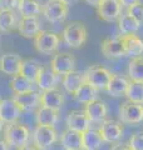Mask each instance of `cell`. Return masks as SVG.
Listing matches in <instances>:
<instances>
[{
    "label": "cell",
    "mask_w": 143,
    "mask_h": 150,
    "mask_svg": "<svg viewBox=\"0 0 143 150\" xmlns=\"http://www.w3.org/2000/svg\"><path fill=\"white\" fill-rule=\"evenodd\" d=\"M60 36L54 31L40 30L34 38V48L38 53L50 55L60 46Z\"/></svg>",
    "instance_id": "obj_3"
},
{
    "label": "cell",
    "mask_w": 143,
    "mask_h": 150,
    "mask_svg": "<svg viewBox=\"0 0 143 150\" xmlns=\"http://www.w3.org/2000/svg\"><path fill=\"white\" fill-rule=\"evenodd\" d=\"M13 100L23 111H31L41 105V93L31 90L21 94H15L13 96Z\"/></svg>",
    "instance_id": "obj_12"
},
{
    "label": "cell",
    "mask_w": 143,
    "mask_h": 150,
    "mask_svg": "<svg viewBox=\"0 0 143 150\" xmlns=\"http://www.w3.org/2000/svg\"><path fill=\"white\" fill-rule=\"evenodd\" d=\"M83 83L84 74L82 71H77V70L63 75V79H61V85L65 89V91L69 94H74Z\"/></svg>",
    "instance_id": "obj_27"
},
{
    "label": "cell",
    "mask_w": 143,
    "mask_h": 150,
    "mask_svg": "<svg viewBox=\"0 0 143 150\" xmlns=\"http://www.w3.org/2000/svg\"><path fill=\"white\" fill-rule=\"evenodd\" d=\"M127 13L129 14L131 16L134 18L141 25H143V4L141 1L133 4V5H131V6H128Z\"/></svg>",
    "instance_id": "obj_34"
},
{
    "label": "cell",
    "mask_w": 143,
    "mask_h": 150,
    "mask_svg": "<svg viewBox=\"0 0 143 150\" xmlns=\"http://www.w3.org/2000/svg\"><path fill=\"white\" fill-rule=\"evenodd\" d=\"M66 126L68 129L75 130L78 133H84L85 130L90 129L92 121L89 120L84 110H73L66 116Z\"/></svg>",
    "instance_id": "obj_16"
},
{
    "label": "cell",
    "mask_w": 143,
    "mask_h": 150,
    "mask_svg": "<svg viewBox=\"0 0 143 150\" xmlns=\"http://www.w3.org/2000/svg\"><path fill=\"white\" fill-rule=\"evenodd\" d=\"M15 28H18V23L14 10L6 8H0V31L10 33Z\"/></svg>",
    "instance_id": "obj_28"
},
{
    "label": "cell",
    "mask_w": 143,
    "mask_h": 150,
    "mask_svg": "<svg viewBox=\"0 0 143 150\" xmlns=\"http://www.w3.org/2000/svg\"><path fill=\"white\" fill-rule=\"evenodd\" d=\"M60 1H61V3H64L65 5H68V6H69V5H72V4H74L75 1H77V0H60Z\"/></svg>",
    "instance_id": "obj_42"
},
{
    "label": "cell",
    "mask_w": 143,
    "mask_h": 150,
    "mask_svg": "<svg viewBox=\"0 0 143 150\" xmlns=\"http://www.w3.org/2000/svg\"><path fill=\"white\" fill-rule=\"evenodd\" d=\"M18 150H40V149H38L35 145H29V144H26V145H24V146L18 148Z\"/></svg>",
    "instance_id": "obj_40"
},
{
    "label": "cell",
    "mask_w": 143,
    "mask_h": 150,
    "mask_svg": "<svg viewBox=\"0 0 143 150\" xmlns=\"http://www.w3.org/2000/svg\"><path fill=\"white\" fill-rule=\"evenodd\" d=\"M33 145H35L40 150H49L55 144L58 139V134L54 126L46 125H36L31 135Z\"/></svg>",
    "instance_id": "obj_4"
},
{
    "label": "cell",
    "mask_w": 143,
    "mask_h": 150,
    "mask_svg": "<svg viewBox=\"0 0 143 150\" xmlns=\"http://www.w3.org/2000/svg\"><path fill=\"white\" fill-rule=\"evenodd\" d=\"M61 39L69 48L79 49L85 45L88 40V30L82 21H70L61 33Z\"/></svg>",
    "instance_id": "obj_1"
},
{
    "label": "cell",
    "mask_w": 143,
    "mask_h": 150,
    "mask_svg": "<svg viewBox=\"0 0 143 150\" xmlns=\"http://www.w3.org/2000/svg\"><path fill=\"white\" fill-rule=\"evenodd\" d=\"M123 123L122 121H117V120H104L103 123L99 126V134L102 135V138L104 140V143H109V144H116L119 140L123 138L124 134V128H123Z\"/></svg>",
    "instance_id": "obj_8"
},
{
    "label": "cell",
    "mask_w": 143,
    "mask_h": 150,
    "mask_svg": "<svg viewBox=\"0 0 143 150\" xmlns=\"http://www.w3.org/2000/svg\"><path fill=\"white\" fill-rule=\"evenodd\" d=\"M43 69V65L35 59H25L23 60L21 67H20V75H23L24 78H26L28 80L33 81L34 84H36L38 76Z\"/></svg>",
    "instance_id": "obj_23"
},
{
    "label": "cell",
    "mask_w": 143,
    "mask_h": 150,
    "mask_svg": "<svg viewBox=\"0 0 143 150\" xmlns=\"http://www.w3.org/2000/svg\"><path fill=\"white\" fill-rule=\"evenodd\" d=\"M122 38L123 44H124L126 56H129L131 59H133L143 54V40L141 38H138L136 34H128Z\"/></svg>",
    "instance_id": "obj_20"
},
{
    "label": "cell",
    "mask_w": 143,
    "mask_h": 150,
    "mask_svg": "<svg viewBox=\"0 0 143 150\" xmlns=\"http://www.w3.org/2000/svg\"><path fill=\"white\" fill-rule=\"evenodd\" d=\"M60 144L65 150L82 148V133H78L72 129L64 130L60 137Z\"/></svg>",
    "instance_id": "obj_29"
},
{
    "label": "cell",
    "mask_w": 143,
    "mask_h": 150,
    "mask_svg": "<svg viewBox=\"0 0 143 150\" xmlns=\"http://www.w3.org/2000/svg\"><path fill=\"white\" fill-rule=\"evenodd\" d=\"M30 131L25 125L20 123H10L6 124L4 129V140L9 144V146L20 148L29 143Z\"/></svg>",
    "instance_id": "obj_2"
},
{
    "label": "cell",
    "mask_w": 143,
    "mask_h": 150,
    "mask_svg": "<svg viewBox=\"0 0 143 150\" xmlns=\"http://www.w3.org/2000/svg\"><path fill=\"white\" fill-rule=\"evenodd\" d=\"M99 91H101L99 89H97L93 85H90V84L87 83V81H84L73 95H74V99L78 103L85 105L87 103H90V101H93L95 99H98Z\"/></svg>",
    "instance_id": "obj_24"
},
{
    "label": "cell",
    "mask_w": 143,
    "mask_h": 150,
    "mask_svg": "<svg viewBox=\"0 0 143 150\" xmlns=\"http://www.w3.org/2000/svg\"><path fill=\"white\" fill-rule=\"evenodd\" d=\"M128 146L131 150H143V133H134L129 138Z\"/></svg>",
    "instance_id": "obj_35"
},
{
    "label": "cell",
    "mask_w": 143,
    "mask_h": 150,
    "mask_svg": "<svg viewBox=\"0 0 143 150\" xmlns=\"http://www.w3.org/2000/svg\"><path fill=\"white\" fill-rule=\"evenodd\" d=\"M119 120L123 124H139L143 121V104L123 101L119 105Z\"/></svg>",
    "instance_id": "obj_7"
},
{
    "label": "cell",
    "mask_w": 143,
    "mask_h": 150,
    "mask_svg": "<svg viewBox=\"0 0 143 150\" xmlns=\"http://www.w3.org/2000/svg\"><path fill=\"white\" fill-rule=\"evenodd\" d=\"M129 81L124 75H119V74H112V78L109 80L108 85L106 88V91L111 96H126L128 85Z\"/></svg>",
    "instance_id": "obj_19"
},
{
    "label": "cell",
    "mask_w": 143,
    "mask_h": 150,
    "mask_svg": "<svg viewBox=\"0 0 143 150\" xmlns=\"http://www.w3.org/2000/svg\"><path fill=\"white\" fill-rule=\"evenodd\" d=\"M60 81V75H58L50 67H43L41 71L38 76L36 85L39 86L41 91L56 89Z\"/></svg>",
    "instance_id": "obj_18"
},
{
    "label": "cell",
    "mask_w": 143,
    "mask_h": 150,
    "mask_svg": "<svg viewBox=\"0 0 143 150\" xmlns=\"http://www.w3.org/2000/svg\"><path fill=\"white\" fill-rule=\"evenodd\" d=\"M128 75L131 80L143 81V56H137L131 60L128 65Z\"/></svg>",
    "instance_id": "obj_33"
},
{
    "label": "cell",
    "mask_w": 143,
    "mask_h": 150,
    "mask_svg": "<svg viewBox=\"0 0 143 150\" xmlns=\"http://www.w3.org/2000/svg\"><path fill=\"white\" fill-rule=\"evenodd\" d=\"M85 3L88 4V5H90V6H94V8H97L99 4H101L103 0H84Z\"/></svg>",
    "instance_id": "obj_39"
},
{
    "label": "cell",
    "mask_w": 143,
    "mask_h": 150,
    "mask_svg": "<svg viewBox=\"0 0 143 150\" xmlns=\"http://www.w3.org/2000/svg\"><path fill=\"white\" fill-rule=\"evenodd\" d=\"M118 31L121 36H124L128 34H136L139 30L141 24L133 16H131L128 13H122V15L118 18Z\"/></svg>",
    "instance_id": "obj_26"
},
{
    "label": "cell",
    "mask_w": 143,
    "mask_h": 150,
    "mask_svg": "<svg viewBox=\"0 0 143 150\" xmlns=\"http://www.w3.org/2000/svg\"><path fill=\"white\" fill-rule=\"evenodd\" d=\"M64 104L63 93L58 89H51V90L41 91V106L49 108V109L60 110V108Z\"/></svg>",
    "instance_id": "obj_21"
},
{
    "label": "cell",
    "mask_w": 143,
    "mask_h": 150,
    "mask_svg": "<svg viewBox=\"0 0 143 150\" xmlns=\"http://www.w3.org/2000/svg\"><path fill=\"white\" fill-rule=\"evenodd\" d=\"M85 114L88 115L89 120L92 123H99L102 124L107 119L108 115V106L103 100L95 99L90 103H87L84 108Z\"/></svg>",
    "instance_id": "obj_15"
},
{
    "label": "cell",
    "mask_w": 143,
    "mask_h": 150,
    "mask_svg": "<svg viewBox=\"0 0 143 150\" xmlns=\"http://www.w3.org/2000/svg\"><path fill=\"white\" fill-rule=\"evenodd\" d=\"M43 15L49 23L58 24L66 20L69 15V6L60 0H48L43 5Z\"/></svg>",
    "instance_id": "obj_6"
},
{
    "label": "cell",
    "mask_w": 143,
    "mask_h": 150,
    "mask_svg": "<svg viewBox=\"0 0 143 150\" xmlns=\"http://www.w3.org/2000/svg\"><path fill=\"white\" fill-rule=\"evenodd\" d=\"M111 150H131V148L128 145H124V144H119V143H116L111 148Z\"/></svg>",
    "instance_id": "obj_38"
},
{
    "label": "cell",
    "mask_w": 143,
    "mask_h": 150,
    "mask_svg": "<svg viewBox=\"0 0 143 150\" xmlns=\"http://www.w3.org/2000/svg\"><path fill=\"white\" fill-rule=\"evenodd\" d=\"M69 150H84L83 148H75V149H69Z\"/></svg>",
    "instance_id": "obj_44"
},
{
    "label": "cell",
    "mask_w": 143,
    "mask_h": 150,
    "mask_svg": "<svg viewBox=\"0 0 143 150\" xmlns=\"http://www.w3.org/2000/svg\"><path fill=\"white\" fill-rule=\"evenodd\" d=\"M83 74H84V81L89 83L90 85L95 86L99 90H106L108 83L112 78V73L107 68H104L99 64L87 68V70Z\"/></svg>",
    "instance_id": "obj_5"
},
{
    "label": "cell",
    "mask_w": 143,
    "mask_h": 150,
    "mask_svg": "<svg viewBox=\"0 0 143 150\" xmlns=\"http://www.w3.org/2000/svg\"><path fill=\"white\" fill-rule=\"evenodd\" d=\"M23 59L18 53H5L0 58V71L5 75H18L20 73Z\"/></svg>",
    "instance_id": "obj_14"
},
{
    "label": "cell",
    "mask_w": 143,
    "mask_h": 150,
    "mask_svg": "<svg viewBox=\"0 0 143 150\" xmlns=\"http://www.w3.org/2000/svg\"><path fill=\"white\" fill-rule=\"evenodd\" d=\"M3 128H4V123H3V120L0 119V131L3 130Z\"/></svg>",
    "instance_id": "obj_43"
},
{
    "label": "cell",
    "mask_w": 143,
    "mask_h": 150,
    "mask_svg": "<svg viewBox=\"0 0 143 150\" xmlns=\"http://www.w3.org/2000/svg\"><path fill=\"white\" fill-rule=\"evenodd\" d=\"M50 68L58 75L63 76V75L75 70V68H77V59L70 53H56L50 62Z\"/></svg>",
    "instance_id": "obj_9"
},
{
    "label": "cell",
    "mask_w": 143,
    "mask_h": 150,
    "mask_svg": "<svg viewBox=\"0 0 143 150\" xmlns=\"http://www.w3.org/2000/svg\"><path fill=\"white\" fill-rule=\"evenodd\" d=\"M23 110L18 106V104L11 99L0 100V119L4 124L16 123L21 116Z\"/></svg>",
    "instance_id": "obj_13"
},
{
    "label": "cell",
    "mask_w": 143,
    "mask_h": 150,
    "mask_svg": "<svg viewBox=\"0 0 143 150\" xmlns=\"http://www.w3.org/2000/svg\"><path fill=\"white\" fill-rule=\"evenodd\" d=\"M9 86L14 91V94H21V93L34 90V83L28 80L26 78H24L20 74L14 75L10 83H9Z\"/></svg>",
    "instance_id": "obj_31"
},
{
    "label": "cell",
    "mask_w": 143,
    "mask_h": 150,
    "mask_svg": "<svg viewBox=\"0 0 143 150\" xmlns=\"http://www.w3.org/2000/svg\"><path fill=\"white\" fill-rule=\"evenodd\" d=\"M139 1L141 0H119V3H121V5L123 8H128V6H131L136 3H139Z\"/></svg>",
    "instance_id": "obj_37"
},
{
    "label": "cell",
    "mask_w": 143,
    "mask_h": 150,
    "mask_svg": "<svg viewBox=\"0 0 143 150\" xmlns=\"http://www.w3.org/2000/svg\"><path fill=\"white\" fill-rule=\"evenodd\" d=\"M41 30V24L38 16H21L18 23V31L23 38L34 39L35 35Z\"/></svg>",
    "instance_id": "obj_17"
},
{
    "label": "cell",
    "mask_w": 143,
    "mask_h": 150,
    "mask_svg": "<svg viewBox=\"0 0 143 150\" xmlns=\"http://www.w3.org/2000/svg\"><path fill=\"white\" fill-rule=\"evenodd\" d=\"M19 1L20 0H0V8H6L14 10L15 8H18Z\"/></svg>",
    "instance_id": "obj_36"
},
{
    "label": "cell",
    "mask_w": 143,
    "mask_h": 150,
    "mask_svg": "<svg viewBox=\"0 0 143 150\" xmlns=\"http://www.w3.org/2000/svg\"><path fill=\"white\" fill-rule=\"evenodd\" d=\"M18 10L21 16H39L43 14V6L38 0H20Z\"/></svg>",
    "instance_id": "obj_30"
},
{
    "label": "cell",
    "mask_w": 143,
    "mask_h": 150,
    "mask_svg": "<svg viewBox=\"0 0 143 150\" xmlns=\"http://www.w3.org/2000/svg\"><path fill=\"white\" fill-rule=\"evenodd\" d=\"M9 144L4 139H0V150H9Z\"/></svg>",
    "instance_id": "obj_41"
},
{
    "label": "cell",
    "mask_w": 143,
    "mask_h": 150,
    "mask_svg": "<svg viewBox=\"0 0 143 150\" xmlns=\"http://www.w3.org/2000/svg\"><path fill=\"white\" fill-rule=\"evenodd\" d=\"M122 9L119 0H103L97 6V14L101 20L107 23L117 21L118 18L122 15Z\"/></svg>",
    "instance_id": "obj_10"
},
{
    "label": "cell",
    "mask_w": 143,
    "mask_h": 150,
    "mask_svg": "<svg viewBox=\"0 0 143 150\" xmlns=\"http://www.w3.org/2000/svg\"><path fill=\"white\" fill-rule=\"evenodd\" d=\"M101 51L107 59H118V58H122V56H126L123 38L114 36V38H107V39L102 40Z\"/></svg>",
    "instance_id": "obj_11"
},
{
    "label": "cell",
    "mask_w": 143,
    "mask_h": 150,
    "mask_svg": "<svg viewBox=\"0 0 143 150\" xmlns=\"http://www.w3.org/2000/svg\"><path fill=\"white\" fill-rule=\"evenodd\" d=\"M35 120L38 125L54 126L59 120V111L54 109H49L45 106H39L35 112Z\"/></svg>",
    "instance_id": "obj_25"
},
{
    "label": "cell",
    "mask_w": 143,
    "mask_h": 150,
    "mask_svg": "<svg viewBox=\"0 0 143 150\" xmlns=\"http://www.w3.org/2000/svg\"><path fill=\"white\" fill-rule=\"evenodd\" d=\"M126 98L129 101L143 104V81L131 80L126 93Z\"/></svg>",
    "instance_id": "obj_32"
},
{
    "label": "cell",
    "mask_w": 143,
    "mask_h": 150,
    "mask_svg": "<svg viewBox=\"0 0 143 150\" xmlns=\"http://www.w3.org/2000/svg\"><path fill=\"white\" fill-rule=\"evenodd\" d=\"M104 144V140L98 130L88 129L82 133V148L84 150H99Z\"/></svg>",
    "instance_id": "obj_22"
}]
</instances>
